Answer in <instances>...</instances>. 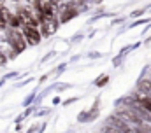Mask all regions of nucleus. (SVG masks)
Returning a JSON list of instances; mask_svg holds the SVG:
<instances>
[{"label":"nucleus","mask_w":151,"mask_h":133,"mask_svg":"<svg viewBox=\"0 0 151 133\" xmlns=\"http://www.w3.org/2000/svg\"><path fill=\"white\" fill-rule=\"evenodd\" d=\"M5 42L11 46V49L14 53H23L25 47H27V40L23 37V33L19 30H14V28H9L5 33Z\"/></svg>","instance_id":"nucleus-1"},{"label":"nucleus","mask_w":151,"mask_h":133,"mask_svg":"<svg viewBox=\"0 0 151 133\" xmlns=\"http://www.w3.org/2000/svg\"><path fill=\"white\" fill-rule=\"evenodd\" d=\"M2 4H4V0H0V5H2Z\"/></svg>","instance_id":"nucleus-11"},{"label":"nucleus","mask_w":151,"mask_h":133,"mask_svg":"<svg viewBox=\"0 0 151 133\" xmlns=\"http://www.w3.org/2000/svg\"><path fill=\"white\" fill-rule=\"evenodd\" d=\"M137 105L141 109H144L148 114H151V97H141V98H137Z\"/></svg>","instance_id":"nucleus-9"},{"label":"nucleus","mask_w":151,"mask_h":133,"mask_svg":"<svg viewBox=\"0 0 151 133\" xmlns=\"http://www.w3.org/2000/svg\"><path fill=\"white\" fill-rule=\"evenodd\" d=\"M40 28H42V35H51L56 32L58 28V21L55 18H46L40 21Z\"/></svg>","instance_id":"nucleus-4"},{"label":"nucleus","mask_w":151,"mask_h":133,"mask_svg":"<svg viewBox=\"0 0 151 133\" xmlns=\"http://www.w3.org/2000/svg\"><path fill=\"white\" fill-rule=\"evenodd\" d=\"M21 33H23L27 44H30V46H37L40 42V37H42V33L39 32V28H32V26H23V32Z\"/></svg>","instance_id":"nucleus-3"},{"label":"nucleus","mask_w":151,"mask_h":133,"mask_svg":"<svg viewBox=\"0 0 151 133\" xmlns=\"http://www.w3.org/2000/svg\"><path fill=\"white\" fill-rule=\"evenodd\" d=\"M7 26L18 30V28H23V23H21V19H19L18 14H11V18L7 19Z\"/></svg>","instance_id":"nucleus-7"},{"label":"nucleus","mask_w":151,"mask_h":133,"mask_svg":"<svg viewBox=\"0 0 151 133\" xmlns=\"http://www.w3.org/2000/svg\"><path fill=\"white\" fill-rule=\"evenodd\" d=\"M12 2H19V0H12Z\"/></svg>","instance_id":"nucleus-12"},{"label":"nucleus","mask_w":151,"mask_h":133,"mask_svg":"<svg viewBox=\"0 0 151 133\" xmlns=\"http://www.w3.org/2000/svg\"><path fill=\"white\" fill-rule=\"evenodd\" d=\"M62 12H63V14H62V18H60V21H62V23H65V21L72 19V18H74L76 14H77V11H76V9L72 7V5H65Z\"/></svg>","instance_id":"nucleus-6"},{"label":"nucleus","mask_w":151,"mask_h":133,"mask_svg":"<svg viewBox=\"0 0 151 133\" xmlns=\"http://www.w3.org/2000/svg\"><path fill=\"white\" fill-rule=\"evenodd\" d=\"M11 11L4 5H0V30H7V19L11 18Z\"/></svg>","instance_id":"nucleus-5"},{"label":"nucleus","mask_w":151,"mask_h":133,"mask_svg":"<svg viewBox=\"0 0 151 133\" xmlns=\"http://www.w3.org/2000/svg\"><path fill=\"white\" fill-rule=\"evenodd\" d=\"M27 2H28V4H32V5H34V4H35V2H37V0H27Z\"/></svg>","instance_id":"nucleus-10"},{"label":"nucleus","mask_w":151,"mask_h":133,"mask_svg":"<svg viewBox=\"0 0 151 133\" xmlns=\"http://www.w3.org/2000/svg\"><path fill=\"white\" fill-rule=\"evenodd\" d=\"M139 91L146 97H151V81L150 79H142L139 82Z\"/></svg>","instance_id":"nucleus-8"},{"label":"nucleus","mask_w":151,"mask_h":133,"mask_svg":"<svg viewBox=\"0 0 151 133\" xmlns=\"http://www.w3.org/2000/svg\"><path fill=\"white\" fill-rule=\"evenodd\" d=\"M16 14L19 16L23 26L39 28V21H37V18H35V14H34V11H30V9H27V7H18V9H16Z\"/></svg>","instance_id":"nucleus-2"}]
</instances>
